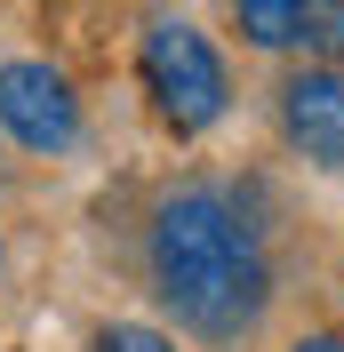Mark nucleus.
Segmentation results:
<instances>
[{"instance_id":"4","label":"nucleus","mask_w":344,"mask_h":352,"mask_svg":"<svg viewBox=\"0 0 344 352\" xmlns=\"http://www.w3.org/2000/svg\"><path fill=\"white\" fill-rule=\"evenodd\" d=\"M272 120L280 144L321 176H344V65H312L304 56L288 80L272 88Z\"/></svg>"},{"instance_id":"9","label":"nucleus","mask_w":344,"mask_h":352,"mask_svg":"<svg viewBox=\"0 0 344 352\" xmlns=\"http://www.w3.org/2000/svg\"><path fill=\"white\" fill-rule=\"evenodd\" d=\"M0 272H8V248H0Z\"/></svg>"},{"instance_id":"8","label":"nucleus","mask_w":344,"mask_h":352,"mask_svg":"<svg viewBox=\"0 0 344 352\" xmlns=\"http://www.w3.org/2000/svg\"><path fill=\"white\" fill-rule=\"evenodd\" d=\"M280 352H344V329H297Z\"/></svg>"},{"instance_id":"1","label":"nucleus","mask_w":344,"mask_h":352,"mask_svg":"<svg viewBox=\"0 0 344 352\" xmlns=\"http://www.w3.org/2000/svg\"><path fill=\"white\" fill-rule=\"evenodd\" d=\"M144 288L160 320L200 344H248L280 296L272 232L240 184H169L144 217Z\"/></svg>"},{"instance_id":"6","label":"nucleus","mask_w":344,"mask_h":352,"mask_svg":"<svg viewBox=\"0 0 344 352\" xmlns=\"http://www.w3.org/2000/svg\"><path fill=\"white\" fill-rule=\"evenodd\" d=\"M297 48L312 56V65H344V0H304Z\"/></svg>"},{"instance_id":"5","label":"nucleus","mask_w":344,"mask_h":352,"mask_svg":"<svg viewBox=\"0 0 344 352\" xmlns=\"http://www.w3.org/2000/svg\"><path fill=\"white\" fill-rule=\"evenodd\" d=\"M233 24L240 41L280 56V48H297V24H304V0H233Z\"/></svg>"},{"instance_id":"3","label":"nucleus","mask_w":344,"mask_h":352,"mask_svg":"<svg viewBox=\"0 0 344 352\" xmlns=\"http://www.w3.org/2000/svg\"><path fill=\"white\" fill-rule=\"evenodd\" d=\"M0 136L32 160H65L88 136V104L65 65L48 56H0Z\"/></svg>"},{"instance_id":"2","label":"nucleus","mask_w":344,"mask_h":352,"mask_svg":"<svg viewBox=\"0 0 344 352\" xmlns=\"http://www.w3.org/2000/svg\"><path fill=\"white\" fill-rule=\"evenodd\" d=\"M136 88H144L152 120L176 144L208 136L233 112V65H224V48L193 16H152L144 24V41H136Z\"/></svg>"},{"instance_id":"10","label":"nucleus","mask_w":344,"mask_h":352,"mask_svg":"<svg viewBox=\"0 0 344 352\" xmlns=\"http://www.w3.org/2000/svg\"><path fill=\"white\" fill-rule=\"evenodd\" d=\"M336 312H344V288H336Z\"/></svg>"},{"instance_id":"7","label":"nucleus","mask_w":344,"mask_h":352,"mask_svg":"<svg viewBox=\"0 0 344 352\" xmlns=\"http://www.w3.org/2000/svg\"><path fill=\"white\" fill-rule=\"evenodd\" d=\"M88 352H184V344L160 320H96L88 329Z\"/></svg>"}]
</instances>
